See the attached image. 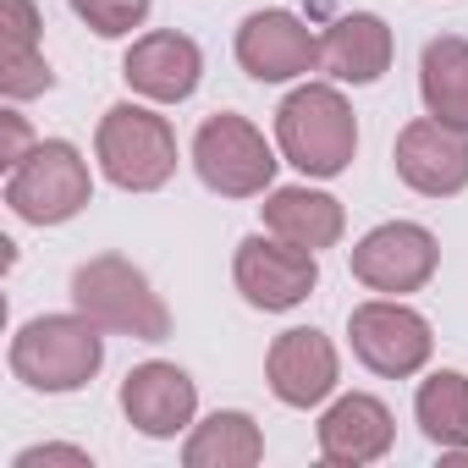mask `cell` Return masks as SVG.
I'll return each instance as SVG.
<instances>
[{
    "mask_svg": "<svg viewBox=\"0 0 468 468\" xmlns=\"http://www.w3.org/2000/svg\"><path fill=\"white\" fill-rule=\"evenodd\" d=\"M100 331L105 325H94L83 309L78 314H39L12 336L6 364L28 391H45V397L83 391L105 364V336Z\"/></svg>",
    "mask_w": 468,
    "mask_h": 468,
    "instance_id": "6da1fadb",
    "label": "cell"
},
{
    "mask_svg": "<svg viewBox=\"0 0 468 468\" xmlns=\"http://www.w3.org/2000/svg\"><path fill=\"white\" fill-rule=\"evenodd\" d=\"M276 144L282 160L298 165L303 176H342L358 154V116L342 100L336 83H303L282 100L276 111Z\"/></svg>",
    "mask_w": 468,
    "mask_h": 468,
    "instance_id": "7a4b0ae2",
    "label": "cell"
},
{
    "mask_svg": "<svg viewBox=\"0 0 468 468\" xmlns=\"http://www.w3.org/2000/svg\"><path fill=\"white\" fill-rule=\"evenodd\" d=\"M72 309H83L94 325L133 336V342H165L171 336V314H165L160 292L122 254H100V260H83L72 271Z\"/></svg>",
    "mask_w": 468,
    "mask_h": 468,
    "instance_id": "3957f363",
    "label": "cell"
},
{
    "mask_svg": "<svg viewBox=\"0 0 468 468\" xmlns=\"http://www.w3.org/2000/svg\"><path fill=\"white\" fill-rule=\"evenodd\" d=\"M94 160L122 193H154L176 176V133L149 105H111L94 133Z\"/></svg>",
    "mask_w": 468,
    "mask_h": 468,
    "instance_id": "277c9868",
    "label": "cell"
},
{
    "mask_svg": "<svg viewBox=\"0 0 468 468\" xmlns=\"http://www.w3.org/2000/svg\"><path fill=\"white\" fill-rule=\"evenodd\" d=\"M94 198V176H89V160L78 154V144L67 138H45L34 144L12 176H6V204L17 220L28 226H61L72 215H83Z\"/></svg>",
    "mask_w": 468,
    "mask_h": 468,
    "instance_id": "5b68a950",
    "label": "cell"
},
{
    "mask_svg": "<svg viewBox=\"0 0 468 468\" xmlns=\"http://www.w3.org/2000/svg\"><path fill=\"white\" fill-rule=\"evenodd\" d=\"M276 165L282 160L265 144V133L249 116H238V111H215L193 133V171L220 198H260V193H271Z\"/></svg>",
    "mask_w": 468,
    "mask_h": 468,
    "instance_id": "8992f818",
    "label": "cell"
},
{
    "mask_svg": "<svg viewBox=\"0 0 468 468\" xmlns=\"http://www.w3.org/2000/svg\"><path fill=\"white\" fill-rule=\"evenodd\" d=\"M347 342H353V358L369 369V375H386V380H408L430 364L435 353V336H430V320L419 309H408L402 298H369L347 314Z\"/></svg>",
    "mask_w": 468,
    "mask_h": 468,
    "instance_id": "52a82bcc",
    "label": "cell"
},
{
    "mask_svg": "<svg viewBox=\"0 0 468 468\" xmlns=\"http://www.w3.org/2000/svg\"><path fill=\"white\" fill-rule=\"evenodd\" d=\"M231 282H238L249 309L265 314H287L298 309L314 287H320V260L276 231H254V238L238 243V260H231Z\"/></svg>",
    "mask_w": 468,
    "mask_h": 468,
    "instance_id": "ba28073f",
    "label": "cell"
},
{
    "mask_svg": "<svg viewBox=\"0 0 468 468\" xmlns=\"http://www.w3.org/2000/svg\"><path fill=\"white\" fill-rule=\"evenodd\" d=\"M347 265H353V282H364L369 292L402 298V292H419L435 276L441 243H435V231L419 226V220H386V226L364 231V238L353 243Z\"/></svg>",
    "mask_w": 468,
    "mask_h": 468,
    "instance_id": "9c48e42d",
    "label": "cell"
},
{
    "mask_svg": "<svg viewBox=\"0 0 468 468\" xmlns=\"http://www.w3.org/2000/svg\"><path fill=\"white\" fill-rule=\"evenodd\" d=\"M238 67L254 83H292V78L320 67V39H314V28L298 12L271 6V12L243 17V28H238Z\"/></svg>",
    "mask_w": 468,
    "mask_h": 468,
    "instance_id": "30bf717a",
    "label": "cell"
},
{
    "mask_svg": "<svg viewBox=\"0 0 468 468\" xmlns=\"http://www.w3.org/2000/svg\"><path fill=\"white\" fill-rule=\"evenodd\" d=\"M397 176L424 193V198H452L468 187V133L463 127H446L435 116H419L397 133Z\"/></svg>",
    "mask_w": 468,
    "mask_h": 468,
    "instance_id": "8fae6325",
    "label": "cell"
},
{
    "mask_svg": "<svg viewBox=\"0 0 468 468\" xmlns=\"http://www.w3.org/2000/svg\"><path fill=\"white\" fill-rule=\"evenodd\" d=\"M122 413H127V424L138 435L176 441L193 424V413H198V386H193L187 369H176L165 358H149V364L127 369V380H122Z\"/></svg>",
    "mask_w": 468,
    "mask_h": 468,
    "instance_id": "7c38bea8",
    "label": "cell"
},
{
    "mask_svg": "<svg viewBox=\"0 0 468 468\" xmlns=\"http://www.w3.org/2000/svg\"><path fill=\"white\" fill-rule=\"evenodd\" d=\"M265 380H271L276 402H287V408H320L336 391V380H342L331 336L314 331V325L282 331L271 342V353H265Z\"/></svg>",
    "mask_w": 468,
    "mask_h": 468,
    "instance_id": "4fadbf2b",
    "label": "cell"
},
{
    "mask_svg": "<svg viewBox=\"0 0 468 468\" xmlns=\"http://www.w3.org/2000/svg\"><path fill=\"white\" fill-rule=\"evenodd\" d=\"M122 78L138 100H154V105H182L193 100L198 78H204V50L176 34V28H160V34H144L133 39V50L122 56Z\"/></svg>",
    "mask_w": 468,
    "mask_h": 468,
    "instance_id": "5bb4252c",
    "label": "cell"
},
{
    "mask_svg": "<svg viewBox=\"0 0 468 468\" xmlns=\"http://www.w3.org/2000/svg\"><path fill=\"white\" fill-rule=\"evenodd\" d=\"M391 441H397L391 408L380 397H369V391H347L320 413V457L336 463V468L380 463L391 452Z\"/></svg>",
    "mask_w": 468,
    "mask_h": 468,
    "instance_id": "9a60e30c",
    "label": "cell"
},
{
    "mask_svg": "<svg viewBox=\"0 0 468 468\" xmlns=\"http://www.w3.org/2000/svg\"><path fill=\"white\" fill-rule=\"evenodd\" d=\"M391 28H386V17H375V12H347V17H336L325 34H320V72H331L336 83H353V89H364V83H380L386 72H391Z\"/></svg>",
    "mask_w": 468,
    "mask_h": 468,
    "instance_id": "2e32d148",
    "label": "cell"
},
{
    "mask_svg": "<svg viewBox=\"0 0 468 468\" xmlns=\"http://www.w3.org/2000/svg\"><path fill=\"white\" fill-rule=\"evenodd\" d=\"M260 215H265V231H276V238H287V243H298L309 254L336 249L342 231H347L342 204L331 193H320V187H271Z\"/></svg>",
    "mask_w": 468,
    "mask_h": 468,
    "instance_id": "e0dca14e",
    "label": "cell"
},
{
    "mask_svg": "<svg viewBox=\"0 0 468 468\" xmlns=\"http://www.w3.org/2000/svg\"><path fill=\"white\" fill-rule=\"evenodd\" d=\"M419 94H424V111L435 122L468 133V39L441 34V39L424 45V56H419Z\"/></svg>",
    "mask_w": 468,
    "mask_h": 468,
    "instance_id": "ac0fdd59",
    "label": "cell"
},
{
    "mask_svg": "<svg viewBox=\"0 0 468 468\" xmlns=\"http://www.w3.org/2000/svg\"><path fill=\"white\" fill-rule=\"evenodd\" d=\"M260 457H265V435L238 408H220L204 424H193L187 430V446H182V463L187 468H254Z\"/></svg>",
    "mask_w": 468,
    "mask_h": 468,
    "instance_id": "d6986e66",
    "label": "cell"
},
{
    "mask_svg": "<svg viewBox=\"0 0 468 468\" xmlns=\"http://www.w3.org/2000/svg\"><path fill=\"white\" fill-rule=\"evenodd\" d=\"M413 419H419L430 446L463 452L468 446V375L463 369H435L413 397Z\"/></svg>",
    "mask_w": 468,
    "mask_h": 468,
    "instance_id": "ffe728a7",
    "label": "cell"
},
{
    "mask_svg": "<svg viewBox=\"0 0 468 468\" xmlns=\"http://www.w3.org/2000/svg\"><path fill=\"white\" fill-rule=\"evenodd\" d=\"M67 6H72L100 39H122V34L144 28V17H149L154 0H67Z\"/></svg>",
    "mask_w": 468,
    "mask_h": 468,
    "instance_id": "44dd1931",
    "label": "cell"
},
{
    "mask_svg": "<svg viewBox=\"0 0 468 468\" xmlns=\"http://www.w3.org/2000/svg\"><path fill=\"white\" fill-rule=\"evenodd\" d=\"M6 6V50H0V67H23L39 61V6L34 0H0Z\"/></svg>",
    "mask_w": 468,
    "mask_h": 468,
    "instance_id": "7402d4cb",
    "label": "cell"
},
{
    "mask_svg": "<svg viewBox=\"0 0 468 468\" xmlns=\"http://www.w3.org/2000/svg\"><path fill=\"white\" fill-rule=\"evenodd\" d=\"M39 463H72V468H94V457L83 452V446H28V452H17L12 457V468H39Z\"/></svg>",
    "mask_w": 468,
    "mask_h": 468,
    "instance_id": "603a6c76",
    "label": "cell"
},
{
    "mask_svg": "<svg viewBox=\"0 0 468 468\" xmlns=\"http://www.w3.org/2000/svg\"><path fill=\"white\" fill-rule=\"evenodd\" d=\"M28 149H34V138H28V122H23L17 111H6V116H0V165L12 171V165L28 154Z\"/></svg>",
    "mask_w": 468,
    "mask_h": 468,
    "instance_id": "cb8c5ba5",
    "label": "cell"
}]
</instances>
